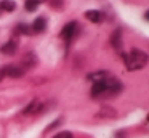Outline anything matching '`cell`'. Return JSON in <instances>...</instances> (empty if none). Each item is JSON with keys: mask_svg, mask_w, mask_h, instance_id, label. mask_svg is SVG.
Masks as SVG:
<instances>
[{"mask_svg": "<svg viewBox=\"0 0 149 138\" xmlns=\"http://www.w3.org/2000/svg\"><path fill=\"white\" fill-rule=\"evenodd\" d=\"M55 138H74V137H72L71 132H61V133H58Z\"/></svg>", "mask_w": 149, "mask_h": 138, "instance_id": "15", "label": "cell"}, {"mask_svg": "<svg viewBox=\"0 0 149 138\" xmlns=\"http://www.w3.org/2000/svg\"><path fill=\"white\" fill-rule=\"evenodd\" d=\"M36 2H37V3H40V2H43V0H36Z\"/></svg>", "mask_w": 149, "mask_h": 138, "instance_id": "19", "label": "cell"}, {"mask_svg": "<svg viewBox=\"0 0 149 138\" xmlns=\"http://www.w3.org/2000/svg\"><path fill=\"white\" fill-rule=\"evenodd\" d=\"M50 3H52L55 8H58V6H61V0H48Z\"/></svg>", "mask_w": 149, "mask_h": 138, "instance_id": "17", "label": "cell"}, {"mask_svg": "<svg viewBox=\"0 0 149 138\" xmlns=\"http://www.w3.org/2000/svg\"><path fill=\"white\" fill-rule=\"evenodd\" d=\"M5 77H13V79H18L24 74V69L21 66H5L3 67Z\"/></svg>", "mask_w": 149, "mask_h": 138, "instance_id": "4", "label": "cell"}, {"mask_svg": "<svg viewBox=\"0 0 149 138\" xmlns=\"http://www.w3.org/2000/svg\"><path fill=\"white\" fill-rule=\"evenodd\" d=\"M104 114H107L106 117H114V116H116V111H114V109H111V108H104V109H101L96 116H98V117H103Z\"/></svg>", "mask_w": 149, "mask_h": 138, "instance_id": "13", "label": "cell"}, {"mask_svg": "<svg viewBox=\"0 0 149 138\" xmlns=\"http://www.w3.org/2000/svg\"><path fill=\"white\" fill-rule=\"evenodd\" d=\"M45 26H47V22H45V19L40 16V18H37L36 21L32 22V26H31V29H32L34 32H42L43 29H45Z\"/></svg>", "mask_w": 149, "mask_h": 138, "instance_id": "9", "label": "cell"}, {"mask_svg": "<svg viewBox=\"0 0 149 138\" xmlns=\"http://www.w3.org/2000/svg\"><path fill=\"white\" fill-rule=\"evenodd\" d=\"M107 76H111L109 72H96V74H90V76H88V79L90 80H95V82H98V80H103V79H106Z\"/></svg>", "mask_w": 149, "mask_h": 138, "instance_id": "12", "label": "cell"}, {"mask_svg": "<svg viewBox=\"0 0 149 138\" xmlns=\"http://www.w3.org/2000/svg\"><path fill=\"white\" fill-rule=\"evenodd\" d=\"M18 32H21V34H29V31H27V26H26V24H19V26H18Z\"/></svg>", "mask_w": 149, "mask_h": 138, "instance_id": "16", "label": "cell"}, {"mask_svg": "<svg viewBox=\"0 0 149 138\" xmlns=\"http://www.w3.org/2000/svg\"><path fill=\"white\" fill-rule=\"evenodd\" d=\"M75 29H77V22H75V21L68 22V24L63 27V31H61V37L66 39V40L72 39V37H74V34H75Z\"/></svg>", "mask_w": 149, "mask_h": 138, "instance_id": "5", "label": "cell"}, {"mask_svg": "<svg viewBox=\"0 0 149 138\" xmlns=\"http://www.w3.org/2000/svg\"><path fill=\"white\" fill-rule=\"evenodd\" d=\"M0 8L5 10V11H13V10L16 8V3H15L13 0H3V2L0 3Z\"/></svg>", "mask_w": 149, "mask_h": 138, "instance_id": "11", "label": "cell"}, {"mask_svg": "<svg viewBox=\"0 0 149 138\" xmlns=\"http://www.w3.org/2000/svg\"><path fill=\"white\" fill-rule=\"evenodd\" d=\"M3 77H5V72H3V67H2V69H0V80L3 79Z\"/></svg>", "mask_w": 149, "mask_h": 138, "instance_id": "18", "label": "cell"}, {"mask_svg": "<svg viewBox=\"0 0 149 138\" xmlns=\"http://www.w3.org/2000/svg\"><path fill=\"white\" fill-rule=\"evenodd\" d=\"M16 50H18L16 40H10V42H7V43L2 47V53H5V55H13Z\"/></svg>", "mask_w": 149, "mask_h": 138, "instance_id": "8", "label": "cell"}, {"mask_svg": "<svg viewBox=\"0 0 149 138\" xmlns=\"http://www.w3.org/2000/svg\"><path fill=\"white\" fill-rule=\"evenodd\" d=\"M34 63H36V55H34V53H27L26 56L23 58V66L24 67L34 66Z\"/></svg>", "mask_w": 149, "mask_h": 138, "instance_id": "10", "label": "cell"}, {"mask_svg": "<svg viewBox=\"0 0 149 138\" xmlns=\"http://www.w3.org/2000/svg\"><path fill=\"white\" fill-rule=\"evenodd\" d=\"M125 66L128 71H136V69H143L148 64V55L139 48H133L128 55H122Z\"/></svg>", "mask_w": 149, "mask_h": 138, "instance_id": "2", "label": "cell"}, {"mask_svg": "<svg viewBox=\"0 0 149 138\" xmlns=\"http://www.w3.org/2000/svg\"><path fill=\"white\" fill-rule=\"evenodd\" d=\"M111 43H112V47L116 48L119 53H122V32H120V29H117L116 32H114L112 35H111Z\"/></svg>", "mask_w": 149, "mask_h": 138, "instance_id": "6", "label": "cell"}, {"mask_svg": "<svg viewBox=\"0 0 149 138\" xmlns=\"http://www.w3.org/2000/svg\"><path fill=\"white\" fill-rule=\"evenodd\" d=\"M26 10L27 11H36L37 10V6H39V3L36 2V0H26Z\"/></svg>", "mask_w": 149, "mask_h": 138, "instance_id": "14", "label": "cell"}, {"mask_svg": "<svg viewBox=\"0 0 149 138\" xmlns=\"http://www.w3.org/2000/svg\"><path fill=\"white\" fill-rule=\"evenodd\" d=\"M85 18H88L91 22H101L103 15L98 10H88V11H85Z\"/></svg>", "mask_w": 149, "mask_h": 138, "instance_id": "7", "label": "cell"}, {"mask_svg": "<svg viewBox=\"0 0 149 138\" xmlns=\"http://www.w3.org/2000/svg\"><path fill=\"white\" fill-rule=\"evenodd\" d=\"M122 92V83L112 76H107L106 79L98 80L91 87V98L95 99H107L119 95Z\"/></svg>", "mask_w": 149, "mask_h": 138, "instance_id": "1", "label": "cell"}, {"mask_svg": "<svg viewBox=\"0 0 149 138\" xmlns=\"http://www.w3.org/2000/svg\"><path fill=\"white\" fill-rule=\"evenodd\" d=\"M42 111H43V103L40 101V99H32V101L26 106L23 114L24 116H36V114H40Z\"/></svg>", "mask_w": 149, "mask_h": 138, "instance_id": "3", "label": "cell"}]
</instances>
